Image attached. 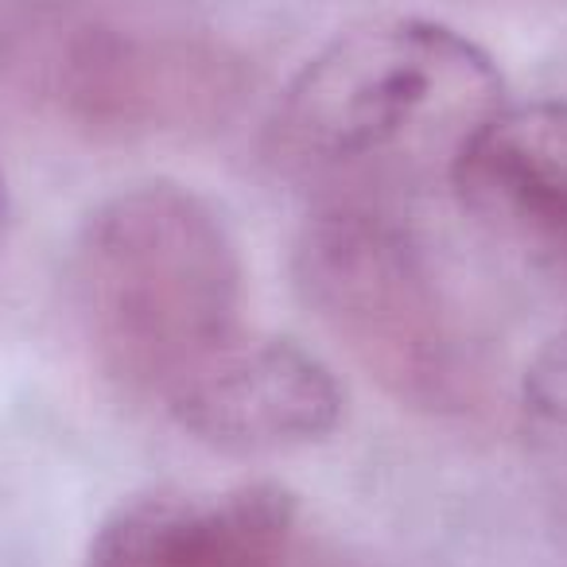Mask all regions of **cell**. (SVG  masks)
<instances>
[{"label":"cell","instance_id":"7a4b0ae2","mask_svg":"<svg viewBox=\"0 0 567 567\" xmlns=\"http://www.w3.org/2000/svg\"><path fill=\"white\" fill-rule=\"evenodd\" d=\"M66 292L97 370L164 409L249 334L234 229L172 179L117 190L82 221Z\"/></svg>","mask_w":567,"mask_h":567},{"label":"cell","instance_id":"8992f818","mask_svg":"<svg viewBox=\"0 0 567 567\" xmlns=\"http://www.w3.org/2000/svg\"><path fill=\"white\" fill-rule=\"evenodd\" d=\"M447 179L494 241L567 280V102L502 105Z\"/></svg>","mask_w":567,"mask_h":567},{"label":"cell","instance_id":"6da1fadb","mask_svg":"<svg viewBox=\"0 0 567 567\" xmlns=\"http://www.w3.org/2000/svg\"><path fill=\"white\" fill-rule=\"evenodd\" d=\"M502 105V71L463 32L420 17L365 20L288 82L265 156L327 203H389V190L451 175Z\"/></svg>","mask_w":567,"mask_h":567},{"label":"cell","instance_id":"9c48e42d","mask_svg":"<svg viewBox=\"0 0 567 567\" xmlns=\"http://www.w3.org/2000/svg\"><path fill=\"white\" fill-rule=\"evenodd\" d=\"M4 226H9V187H4V175H0V241H4Z\"/></svg>","mask_w":567,"mask_h":567},{"label":"cell","instance_id":"ba28073f","mask_svg":"<svg viewBox=\"0 0 567 567\" xmlns=\"http://www.w3.org/2000/svg\"><path fill=\"white\" fill-rule=\"evenodd\" d=\"M520 401L540 424L567 432V327L551 334L528 362L520 378Z\"/></svg>","mask_w":567,"mask_h":567},{"label":"cell","instance_id":"277c9868","mask_svg":"<svg viewBox=\"0 0 567 567\" xmlns=\"http://www.w3.org/2000/svg\"><path fill=\"white\" fill-rule=\"evenodd\" d=\"M300 505L284 486L152 489L117 505L86 567H288Z\"/></svg>","mask_w":567,"mask_h":567},{"label":"cell","instance_id":"5b68a950","mask_svg":"<svg viewBox=\"0 0 567 567\" xmlns=\"http://www.w3.org/2000/svg\"><path fill=\"white\" fill-rule=\"evenodd\" d=\"M334 373L288 339L245 334L214 358L167 412L187 435L234 455L319 443L342 420Z\"/></svg>","mask_w":567,"mask_h":567},{"label":"cell","instance_id":"3957f363","mask_svg":"<svg viewBox=\"0 0 567 567\" xmlns=\"http://www.w3.org/2000/svg\"><path fill=\"white\" fill-rule=\"evenodd\" d=\"M296 284L327 331L404 404L466 416L489 393L482 347L432 245L393 203H323L296 249Z\"/></svg>","mask_w":567,"mask_h":567},{"label":"cell","instance_id":"52a82bcc","mask_svg":"<svg viewBox=\"0 0 567 567\" xmlns=\"http://www.w3.org/2000/svg\"><path fill=\"white\" fill-rule=\"evenodd\" d=\"M218 51L172 32L82 28L55 66L63 102L94 125L164 128L214 113L234 90Z\"/></svg>","mask_w":567,"mask_h":567}]
</instances>
